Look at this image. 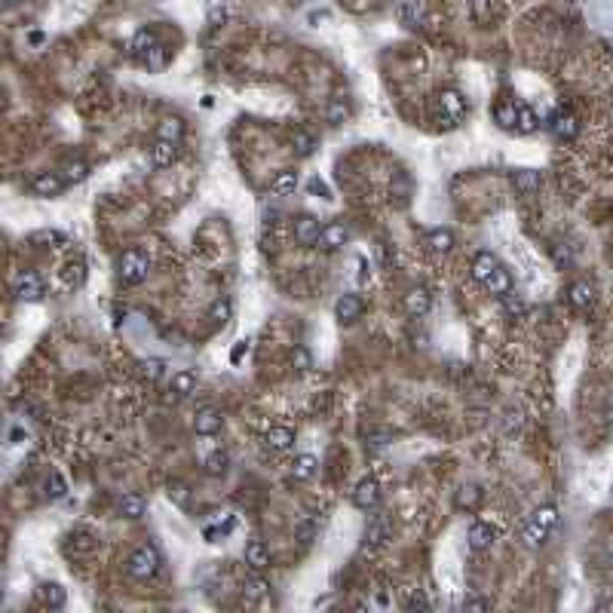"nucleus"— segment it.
I'll return each mask as SVG.
<instances>
[{
    "label": "nucleus",
    "instance_id": "obj_22",
    "mask_svg": "<svg viewBox=\"0 0 613 613\" xmlns=\"http://www.w3.org/2000/svg\"><path fill=\"white\" fill-rule=\"evenodd\" d=\"M362 310H365V304H362L359 294H340L338 304H334V316H338L340 322H347V325L356 322L362 316Z\"/></svg>",
    "mask_w": 613,
    "mask_h": 613
},
{
    "label": "nucleus",
    "instance_id": "obj_35",
    "mask_svg": "<svg viewBox=\"0 0 613 613\" xmlns=\"http://www.w3.org/2000/svg\"><path fill=\"white\" fill-rule=\"evenodd\" d=\"M59 172H62V178L68 181V184H80V181H86V178H89V172H92V169H89V163H86V160H68Z\"/></svg>",
    "mask_w": 613,
    "mask_h": 613
},
{
    "label": "nucleus",
    "instance_id": "obj_31",
    "mask_svg": "<svg viewBox=\"0 0 613 613\" xmlns=\"http://www.w3.org/2000/svg\"><path fill=\"white\" fill-rule=\"evenodd\" d=\"M37 595L50 610H62L64 601H68V592H64L59 583H40V589H37Z\"/></svg>",
    "mask_w": 613,
    "mask_h": 613
},
{
    "label": "nucleus",
    "instance_id": "obj_8",
    "mask_svg": "<svg viewBox=\"0 0 613 613\" xmlns=\"http://www.w3.org/2000/svg\"><path fill=\"white\" fill-rule=\"evenodd\" d=\"M64 188H68V181L62 178V172H37L34 178L28 181V190H31L34 197H40V200L59 197Z\"/></svg>",
    "mask_w": 613,
    "mask_h": 613
},
{
    "label": "nucleus",
    "instance_id": "obj_21",
    "mask_svg": "<svg viewBox=\"0 0 613 613\" xmlns=\"http://www.w3.org/2000/svg\"><path fill=\"white\" fill-rule=\"evenodd\" d=\"M396 16L405 28H423L426 25V9H423V4H417V0H402V4L396 6Z\"/></svg>",
    "mask_w": 613,
    "mask_h": 613
},
{
    "label": "nucleus",
    "instance_id": "obj_14",
    "mask_svg": "<svg viewBox=\"0 0 613 613\" xmlns=\"http://www.w3.org/2000/svg\"><path fill=\"white\" fill-rule=\"evenodd\" d=\"M549 129H552L555 138H561V142H571V138H577L580 123H577V117H573L571 110H555V114L549 117Z\"/></svg>",
    "mask_w": 613,
    "mask_h": 613
},
{
    "label": "nucleus",
    "instance_id": "obj_36",
    "mask_svg": "<svg viewBox=\"0 0 613 613\" xmlns=\"http://www.w3.org/2000/svg\"><path fill=\"white\" fill-rule=\"evenodd\" d=\"M156 138H166V142L181 144L184 142V123L178 117H166L160 126H156Z\"/></svg>",
    "mask_w": 613,
    "mask_h": 613
},
{
    "label": "nucleus",
    "instance_id": "obj_29",
    "mask_svg": "<svg viewBox=\"0 0 613 613\" xmlns=\"http://www.w3.org/2000/svg\"><path fill=\"white\" fill-rule=\"evenodd\" d=\"M568 301H571V306H577V310H589L592 304H595V289H592L589 282H571V289H568Z\"/></svg>",
    "mask_w": 613,
    "mask_h": 613
},
{
    "label": "nucleus",
    "instance_id": "obj_33",
    "mask_svg": "<svg viewBox=\"0 0 613 613\" xmlns=\"http://www.w3.org/2000/svg\"><path fill=\"white\" fill-rule=\"evenodd\" d=\"M62 282L68 285V289H80V285L86 282V264H83V258H71V261L64 264Z\"/></svg>",
    "mask_w": 613,
    "mask_h": 613
},
{
    "label": "nucleus",
    "instance_id": "obj_44",
    "mask_svg": "<svg viewBox=\"0 0 613 613\" xmlns=\"http://www.w3.org/2000/svg\"><path fill=\"white\" fill-rule=\"evenodd\" d=\"M68 494V481H64L59 472H52L50 479H46V500H62Z\"/></svg>",
    "mask_w": 613,
    "mask_h": 613
},
{
    "label": "nucleus",
    "instance_id": "obj_42",
    "mask_svg": "<svg viewBox=\"0 0 613 613\" xmlns=\"http://www.w3.org/2000/svg\"><path fill=\"white\" fill-rule=\"evenodd\" d=\"M479 503H481V488L463 485V488L457 491V506H460V509H476Z\"/></svg>",
    "mask_w": 613,
    "mask_h": 613
},
{
    "label": "nucleus",
    "instance_id": "obj_27",
    "mask_svg": "<svg viewBox=\"0 0 613 613\" xmlns=\"http://www.w3.org/2000/svg\"><path fill=\"white\" fill-rule=\"evenodd\" d=\"M298 184H301V175L294 172V169H280L273 175V181H270V190L276 193V197H289V193H294L298 190Z\"/></svg>",
    "mask_w": 613,
    "mask_h": 613
},
{
    "label": "nucleus",
    "instance_id": "obj_16",
    "mask_svg": "<svg viewBox=\"0 0 613 613\" xmlns=\"http://www.w3.org/2000/svg\"><path fill=\"white\" fill-rule=\"evenodd\" d=\"M221 426H224V417H221L218 408H200L197 417H193V430H197V435H215L221 432Z\"/></svg>",
    "mask_w": 613,
    "mask_h": 613
},
{
    "label": "nucleus",
    "instance_id": "obj_24",
    "mask_svg": "<svg viewBox=\"0 0 613 613\" xmlns=\"http://www.w3.org/2000/svg\"><path fill=\"white\" fill-rule=\"evenodd\" d=\"M264 442H267V448H273V451H292L294 442H298V435H294L292 426H270L264 435Z\"/></svg>",
    "mask_w": 613,
    "mask_h": 613
},
{
    "label": "nucleus",
    "instance_id": "obj_50",
    "mask_svg": "<svg viewBox=\"0 0 613 613\" xmlns=\"http://www.w3.org/2000/svg\"><path fill=\"white\" fill-rule=\"evenodd\" d=\"M246 353H248V340H239L236 347H234V353H230V359H234V362H239V359L246 356Z\"/></svg>",
    "mask_w": 613,
    "mask_h": 613
},
{
    "label": "nucleus",
    "instance_id": "obj_48",
    "mask_svg": "<svg viewBox=\"0 0 613 613\" xmlns=\"http://www.w3.org/2000/svg\"><path fill=\"white\" fill-rule=\"evenodd\" d=\"M405 607H408V610H430L432 605H430V598H426L423 592H411V595H408V601H405Z\"/></svg>",
    "mask_w": 613,
    "mask_h": 613
},
{
    "label": "nucleus",
    "instance_id": "obj_10",
    "mask_svg": "<svg viewBox=\"0 0 613 613\" xmlns=\"http://www.w3.org/2000/svg\"><path fill=\"white\" fill-rule=\"evenodd\" d=\"M402 306H405V313L411 316V319H420V316H426V313L432 310L430 289H426V285H411V289L405 292V298H402Z\"/></svg>",
    "mask_w": 613,
    "mask_h": 613
},
{
    "label": "nucleus",
    "instance_id": "obj_19",
    "mask_svg": "<svg viewBox=\"0 0 613 613\" xmlns=\"http://www.w3.org/2000/svg\"><path fill=\"white\" fill-rule=\"evenodd\" d=\"M481 285H485V292H488V294H494V298H500V301H503L506 294H512V273H509L506 267L500 264L497 270L491 273V276H488V280L481 282Z\"/></svg>",
    "mask_w": 613,
    "mask_h": 613
},
{
    "label": "nucleus",
    "instance_id": "obj_34",
    "mask_svg": "<svg viewBox=\"0 0 613 613\" xmlns=\"http://www.w3.org/2000/svg\"><path fill=\"white\" fill-rule=\"evenodd\" d=\"M172 393L178 396V399H188L190 393H197V374L188 371V368L175 371V374H172Z\"/></svg>",
    "mask_w": 613,
    "mask_h": 613
},
{
    "label": "nucleus",
    "instance_id": "obj_51",
    "mask_svg": "<svg viewBox=\"0 0 613 613\" xmlns=\"http://www.w3.org/2000/svg\"><path fill=\"white\" fill-rule=\"evenodd\" d=\"M310 188H313L316 193H322V197H328V190H325V184H322L319 178H313V181H310Z\"/></svg>",
    "mask_w": 613,
    "mask_h": 613
},
{
    "label": "nucleus",
    "instance_id": "obj_20",
    "mask_svg": "<svg viewBox=\"0 0 613 613\" xmlns=\"http://www.w3.org/2000/svg\"><path fill=\"white\" fill-rule=\"evenodd\" d=\"M454 234L448 227H435V230H430V234L423 236V246H426V252H432V255H448L451 248H454Z\"/></svg>",
    "mask_w": 613,
    "mask_h": 613
},
{
    "label": "nucleus",
    "instance_id": "obj_9",
    "mask_svg": "<svg viewBox=\"0 0 613 613\" xmlns=\"http://www.w3.org/2000/svg\"><path fill=\"white\" fill-rule=\"evenodd\" d=\"M389 537H393V522H389V515L386 512H374L368 518L362 540H365L368 549H377V546H386Z\"/></svg>",
    "mask_w": 613,
    "mask_h": 613
},
{
    "label": "nucleus",
    "instance_id": "obj_17",
    "mask_svg": "<svg viewBox=\"0 0 613 613\" xmlns=\"http://www.w3.org/2000/svg\"><path fill=\"white\" fill-rule=\"evenodd\" d=\"M509 184L515 188V193H522V197H531V193L540 190L543 178H540V172H537V169H515L512 175H509Z\"/></svg>",
    "mask_w": 613,
    "mask_h": 613
},
{
    "label": "nucleus",
    "instance_id": "obj_30",
    "mask_svg": "<svg viewBox=\"0 0 613 613\" xmlns=\"http://www.w3.org/2000/svg\"><path fill=\"white\" fill-rule=\"evenodd\" d=\"M243 595H246L248 601H261V598L270 595V583L261 577V571L248 573V577L243 580Z\"/></svg>",
    "mask_w": 613,
    "mask_h": 613
},
{
    "label": "nucleus",
    "instance_id": "obj_12",
    "mask_svg": "<svg viewBox=\"0 0 613 613\" xmlns=\"http://www.w3.org/2000/svg\"><path fill=\"white\" fill-rule=\"evenodd\" d=\"M319 234H322V224H319V218H313V215H298L292 221V236H294V243L298 246H316V239H319Z\"/></svg>",
    "mask_w": 613,
    "mask_h": 613
},
{
    "label": "nucleus",
    "instance_id": "obj_4",
    "mask_svg": "<svg viewBox=\"0 0 613 613\" xmlns=\"http://www.w3.org/2000/svg\"><path fill=\"white\" fill-rule=\"evenodd\" d=\"M129 52L135 55L142 64H147V68H163L166 64V46L156 40V34L154 31H147V28H142L135 37H132V43H129Z\"/></svg>",
    "mask_w": 613,
    "mask_h": 613
},
{
    "label": "nucleus",
    "instance_id": "obj_41",
    "mask_svg": "<svg viewBox=\"0 0 613 613\" xmlns=\"http://www.w3.org/2000/svg\"><path fill=\"white\" fill-rule=\"evenodd\" d=\"M230 469V454L227 451H215L206 457V472L209 476H224V472Z\"/></svg>",
    "mask_w": 613,
    "mask_h": 613
},
{
    "label": "nucleus",
    "instance_id": "obj_18",
    "mask_svg": "<svg viewBox=\"0 0 613 613\" xmlns=\"http://www.w3.org/2000/svg\"><path fill=\"white\" fill-rule=\"evenodd\" d=\"M497 267H500V258H497L494 252H488V248H481V252L472 255V264H469L472 280H476V282H485L488 276L497 270Z\"/></svg>",
    "mask_w": 613,
    "mask_h": 613
},
{
    "label": "nucleus",
    "instance_id": "obj_3",
    "mask_svg": "<svg viewBox=\"0 0 613 613\" xmlns=\"http://www.w3.org/2000/svg\"><path fill=\"white\" fill-rule=\"evenodd\" d=\"M147 273H151V258H147L142 248H126V252H120V258H117L120 285H126V289L142 285L147 280Z\"/></svg>",
    "mask_w": 613,
    "mask_h": 613
},
{
    "label": "nucleus",
    "instance_id": "obj_6",
    "mask_svg": "<svg viewBox=\"0 0 613 613\" xmlns=\"http://www.w3.org/2000/svg\"><path fill=\"white\" fill-rule=\"evenodd\" d=\"M46 294V289H43V280L37 276L34 270H22L13 280V298L16 301H22V304H34V301H40Z\"/></svg>",
    "mask_w": 613,
    "mask_h": 613
},
{
    "label": "nucleus",
    "instance_id": "obj_39",
    "mask_svg": "<svg viewBox=\"0 0 613 613\" xmlns=\"http://www.w3.org/2000/svg\"><path fill=\"white\" fill-rule=\"evenodd\" d=\"M534 129H537V114H534V108L518 105V114H515V132L531 135Z\"/></svg>",
    "mask_w": 613,
    "mask_h": 613
},
{
    "label": "nucleus",
    "instance_id": "obj_1",
    "mask_svg": "<svg viewBox=\"0 0 613 613\" xmlns=\"http://www.w3.org/2000/svg\"><path fill=\"white\" fill-rule=\"evenodd\" d=\"M555 527H558V509L552 503H543V506H537L531 512V518L522 525L518 540H522V546H527V549H540V546H546V540L552 537Z\"/></svg>",
    "mask_w": 613,
    "mask_h": 613
},
{
    "label": "nucleus",
    "instance_id": "obj_13",
    "mask_svg": "<svg viewBox=\"0 0 613 613\" xmlns=\"http://www.w3.org/2000/svg\"><path fill=\"white\" fill-rule=\"evenodd\" d=\"M178 151H181V144L166 142V138H156V142L151 144V151H147V160H151L154 169H169V166L178 160Z\"/></svg>",
    "mask_w": 613,
    "mask_h": 613
},
{
    "label": "nucleus",
    "instance_id": "obj_11",
    "mask_svg": "<svg viewBox=\"0 0 613 613\" xmlns=\"http://www.w3.org/2000/svg\"><path fill=\"white\" fill-rule=\"evenodd\" d=\"M380 503V481L377 479H362L356 488H353V506L362 509V512H371Z\"/></svg>",
    "mask_w": 613,
    "mask_h": 613
},
{
    "label": "nucleus",
    "instance_id": "obj_47",
    "mask_svg": "<svg viewBox=\"0 0 613 613\" xmlns=\"http://www.w3.org/2000/svg\"><path fill=\"white\" fill-rule=\"evenodd\" d=\"M389 442H393V432L389 430H368L365 432V445H371V448H384Z\"/></svg>",
    "mask_w": 613,
    "mask_h": 613
},
{
    "label": "nucleus",
    "instance_id": "obj_5",
    "mask_svg": "<svg viewBox=\"0 0 613 613\" xmlns=\"http://www.w3.org/2000/svg\"><path fill=\"white\" fill-rule=\"evenodd\" d=\"M435 108H439V120H445V126H457L466 114V98L457 89H442L435 96Z\"/></svg>",
    "mask_w": 613,
    "mask_h": 613
},
{
    "label": "nucleus",
    "instance_id": "obj_49",
    "mask_svg": "<svg viewBox=\"0 0 613 613\" xmlns=\"http://www.w3.org/2000/svg\"><path fill=\"white\" fill-rule=\"evenodd\" d=\"M463 610H491V601L488 598H463Z\"/></svg>",
    "mask_w": 613,
    "mask_h": 613
},
{
    "label": "nucleus",
    "instance_id": "obj_15",
    "mask_svg": "<svg viewBox=\"0 0 613 613\" xmlns=\"http://www.w3.org/2000/svg\"><path fill=\"white\" fill-rule=\"evenodd\" d=\"M494 540H497V531H494V527H491L488 522H472V525H469L466 543H469V549H472V552H485V549H491V546H494Z\"/></svg>",
    "mask_w": 613,
    "mask_h": 613
},
{
    "label": "nucleus",
    "instance_id": "obj_7",
    "mask_svg": "<svg viewBox=\"0 0 613 613\" xmlns=\"http://www.w3.org/2000/svg\"><path fill=\"white\" fill-rule=\"evenodd\" d=\"M350 227L343 224V221H325L322 224V234L316 239V248H322V252H340L343 246L350 243Z\"/></svg>",
    "mask_w": 613,
    "mask_h": 613
},
{
    "label": "nucleus",
    "instance_id": "obj_45",
    "mask_svg": "<svg viewBox=\"0 0 613 613\" xmlns=\"http://www.w3.org/2000/svg\"><path fill=\"white\" fill-rule=\"evenodd\" d=\"M166 494H169V500L175 506H188L190 503V491L184 481H169V488H166Z\"/></svg>",
    "mask_w": 613,
    "mask_h": 613
},
{
    "label": "nucleus",
    "instance_id": "obj_37",
    "mask_svg": "<svg viewBox=\"0 0 613 613\" xmlns=\"http://www.w3.org/2000/svg\"><path fill=\"white\" fill-rule=\"evenodd\" d=\"M292 147H294V154H298V156H313L316 135L306 132V129H294V132H292Z\"/></svg>",
    "mask_w": 613,
    "mask_h": 613
},
{
    "label": "nucleus",
    "instance_id": "obj_28",
    "mask_svg": "<svg viewBox=\"0 0 613 613\" xmlns=\"http://www.w3.org/2000/svg\"><path fill=\"white\" fill-rule=\"evenodd\" d=\"M230 316H234V301L230 298H215L212 306H209V313H206V319H209L212 328H224V325L230 322Z\"/></svg>",
    "mask_w": 613,
    "mask_h": 613
},
{
    "label": "nucleus",
    "instance_id": "obj_40",
    "mask_svg": "<svg viewBox=\"0 0 613 613\" xmlns=\"http://www.w3.org/2000/svg\"><path fill=\"white\" fill-rule=\"evenodd\" d=\"M138 374L154 384V380H160L166 374V362L163 359H142L138 362Z\"/></svg>",
    "mask_w": 613,
    "mask_h": 613
},
{
    "label": "nucleus",
    "instance_id": "obj_52",
    "mask_svg": "<svg viewBox=\"0 0 613 613\" xmlns=\"http://www.w3.org/2000/svg\"><path fill=\"white\" fill-rule=\"evenodd\" d=\"M595 610H601V613H605V610H613V598H607V601H598V607H595Z\"/></svg>",
    "mask_w": 613,
    "mask_h": 613
},
{
    "label": "nucleus",
    "instance_id": "obj_2",
    "mask_svg": "<svg viewBox=\"0 0 613 613\" xmlns=\"http://www.w3.org/2000/svg\"><path fill=\"white\" fill-rule=\"evenodd\" d=\"M160 568H163V555L156 552V546H151V543L135 546V549L129 552V558H126V573L132 580H138V583L154 580L156 573H160Z\"/></svg>",
    "mask_w": 613,
    "mask_h": 613
},
{
    "label": "nucleus",
    "instance_id": "obj_46",
    "mask_svg": "<svg viewBox=\"0 0 613 613\" xmlns=\"http://www.w3.org/2000/svg\"><path fill=\"white\" fill-rule=\"evenodd\" d=\"M31 243H43V248H55V246H64V234H59V230H40V234L31 236Z\"/></svg>",
    "mask_w": 613,
    "mask_h": 613
},
{
    "label": "nucleus",
    "instance_id": "obj_25",
    "mask_svg": "<svg viewBox=\"0 0 613 613\" xmlns=\"http://www.w3.org/2000/svg\"><path fill=\"white\" fill-rule=\"evenodd\" d=\"M243 558L252 571H264L270 564V549L264 546V540H248L246 549H243Z\"/></svg>",
    "mask_w": 613,
    "mask_h": 613
},
{
    "label": "nucleus",
    "instance_id": "obj_23",
    "mask_svg": "<svg viewBox=\"0 0 613 613\" xmlns=\"http://www.w3.org/2000/svg\"><path fill=\"white\" fill-rule=\"evenodd\" d=\"M117 512L123 515V518H129V522H138V518H144V512H147V500L142 497V494H123L117 500Z\"/></svg>",
    "mask_w": 613,
    "mask_h": 613
},
{
    "label": "nucleus",
    "instance_id": "obj_38",
    "mask_svg": "<svg viewBox=\"0 0 613 613\" xmlns=\"http://www.w3.org/2000/svg\"><path fill=\"white\" fill-rule=\"evenodd\" d=\"M515 114H518L515 101H500L494 108V123L503 126V129H515Z\"/></svg>",
    "mask_w": 613,
    "mask_h": 613
},
{
    "label": "nucleus",
    "instance_id": "obj_26",
    "mask_svg": "<svg viewBox=\"0 0 613 613\" xmlns=\"http://www.w3.org/2000/svg\"><path fill=\"white\" fill-rule=\"evenodd\" d=\"M289 472H292V479H294V481H310V479L316 476V472H319V460H316L313 454H298V457L292 460Z\"/></svg>",
    "mask_w": 613,
    "mask_h": 613
},
{
    "label": "nucleus",
    "instance_id": "obj_43",
    "mask_svg": "<svg viewBox=\"0 0 613 613\" xmlns=\"http://www.w3.org/2000/svg\"><path fill=\"white\" fill-rule=\"evenodd\" d=\"M289 359H292V368H294V371H301V374H306V371L313 368V356H310V350L301 347V343L292 350V356H289Z\"/></svg>",
    "mask_w": 613,
    "mask_h": 613
},
{
    "label": "nucleus",
    "instance_id": "obj_53",
    "mask_svg": "<svg viewBox=\"0 0 613 613\" xmlns=\"http://www.w3.org/2000/svg\"><path fill=\"white\" fill-rule=\"evenodd\" d=\"M18 4H25V0H4V6H6V9H13V6H18Z\"/></svg>",
    "mask_w": 613,
    "mask_h": 613
},
{
    "label": "nucleus",
    "instance_id": "obj_32",
    "mask_svg": "<svg viewBox=\"0 0 613 613\" xmlns=\"http://www.w3.org/2000/svg\"><path fill=\"white\" fill-rule=\"evenodd\" d=\"M325 120H328L331 126H340L350 120V101L343 96H331L328 105H325Z\"/></svg>",
    "mask_w": 613,
    "mask_h": 613
}]
</instances>
